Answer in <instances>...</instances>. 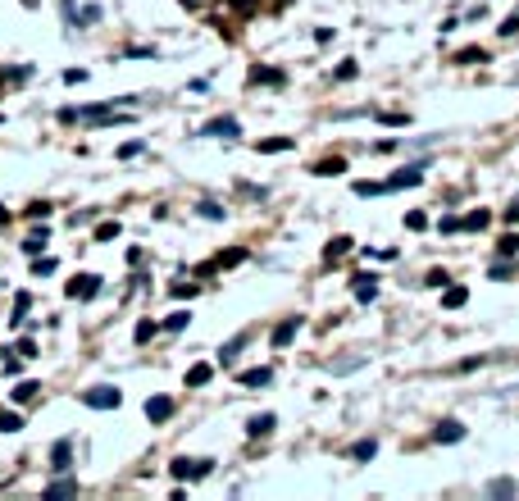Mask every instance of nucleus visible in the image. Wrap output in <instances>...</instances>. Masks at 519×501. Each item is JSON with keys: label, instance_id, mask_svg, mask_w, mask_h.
<instances>
[{"label": "nucleus", "instance_id": "1", "mask_svg": "<svg viewBox=\"0 0 519 501\" xmlns=\"http://www.w3.org/2000/svg\"><path fill=\"white\" fill-rule=\"evenodd\" d=\"M210 469H215V460H187V456H178L169 465V474H173V479H206Z\"/></svg>", "mask_w": 519, "mask_h": 501}, {"label": "nucleus", "instance_id": "2", "mask_svg": "<svg viewBox=\"0 0 519 501\" xmlns=\"http://www.w3.org/2000/svg\"><path fill=\"white\" fill-rule=\"evenodd\" d=\"M82 401L91 406V410H119L123 392L119 388H91V392H82Z\"/></svg>", "mask_w": 519, "mask_h": 501}, {"label": "nucleus", "instance_id": "3", "mask_svg": "<svg viewBox=\"0 0 519 501\" xmlns=\"http://www.w3.org/2000/svg\"><path fill=\"white\" fill-rule=\"evenodd\" d=\"M96 292H100V278H96V273H78L73 283H69V296H73V301H91Z\"/></svg>", "mask_w": 519, "mask_h": 501}, {"label": "nucleus", "instance_id": "4", "mask_svg": "<svg viewBox=\"0 0 519 501\" xmlns=\"http://www.w3.org/2000/svg\"><path fill=\"white\" fill-rule=\"evenodd\" d=\"M419 183H424V169L410 164V169H401L397 178H388V192H397V187H419Z\"/></svg>", "mask_w": 519, "mask_h": 501}, {"label": "nucleus", "instance_id": "5", "mask_svg": "<svg viewBox=\"0 0 519 501\" xmlns=\"http://www.w3.org/2000/svg\"><path fill=\"white\" fill-rule=\"evenodd\" d=\"M237 119H215V123H206V128H201V137H237Z\"/></svg>", "mask_w": 519, "mask_h": 501}, {"label": "nucleus", "instance_id": "6", "mask_svg": "<svg viewBox=\"0 0 519 501\" xmlns=\"http://www.w3.org/2000/svg\"><path fill=\"white\" fill-rule=\"evenodd\" d=\"M169 415H173V401H169V397H151V401H146V419H155V424H164Z\"/></svg>", "mask_w": 519, "mask_h": 501}, {"label": "nucleus", "instance_id": "7", "mask_svg": "<svg viewBox=\"0 0 519 501\" xmlns=\"http://www.w3.org/2000/svg\"><path fill=\"white\" fill-rule=\"evenodd\" d=\"M379 296V278L374 273H356V301H374Z\"/></svg>", "mask_w": 519, "mask_h": 501}, {"label": "nucleus", "instance_id": "8", "mask_svg": "<svg viewBox=\"0 0 519 501\" xmlns=\"http://www.w3.org/2000/svg\"><path fill=\"white\" fill-rule=\"evenodd\" d=\"M432 437H437V442H460V437H465V424H460V419H442Z\"/></svg>", "mask_w": 519, "mask_h": 501}, {"label": "nucleus", "instance_id": "9", "mask_svg": "<svg viewBox=\"0 0 519 501\" xmlns=\"http://www.w3.org/2000/svg\"><path fill=\"white\" fill-rule=\"evenodd\" d=\"M51 465H55V469H69V465H73V442H55V447H51Z\"/></svg>", "mask_w": 519, "mask_h": 501}, {"label": "nucleus", "instance_id": "10", "mask_svg": "<svg viewBox=\"0 0 519 501\" xmlns=\"http://www.w3.org/2000/svg\"><path fill=\"white\" fill-rule=\"evenodd\" d=\"M296 328H301V319H282V324L273 328V347H287V342L296 338Z\"/></svg>", "mask_w": 519, "mask_h": 501}, {"label": "nucleus", "instance_id": "11", "mask_svg": "<svg viewBox=\"0 0 519 501\" xmlns=\"http://www.w3.org/2000/svg\"><path fill=\"white\" fill-rule=\"evenodd\" d=\"M14 401L19 406H28V401H37V397H42V383H14Z\"/></svg>", "mask_w": 519, "mask_h": 501}, {"label": "nucleus", "instance_id": "12", "mask_svg": "<svg viewBox=\"0 0 519 501\" xmlns=\"http://www.w3.org/2000/svg\"><path fill=\"white\" fill-rule=\"evenodd\" d=\"M273 424H278L273 415H255V419L246 424V433H251V437H264V433H273Z\"/></svg>", "mask_w": 519, "mask_h": 501}, {"label": "nucleus", "instance_id": "13", "mask_svg": "<svg viewBox=\"0 0 519 501\" xmlns=\"http://www.w3.org/2000/svg\"><path fill=\"white\" fill-rule=\"evenodd\" d=\"M237 379H242V388H264V383H269L273 374L264 370V365H260V370H246V374H237Z\"/></svg>", "mask_w": 519, "mask_h": 501}, {"label": "nucleus", "instance_id": "14", "mask_svg": "<svg viewBox=\"0 0 519 501\" xmlns=\"http://www.w3.org/2000/svg\"><path fill=\"white\" fill-rule=\"evenodd\" d=\"M210 374H215L210 365H192V370H187V388H206V383H210Z\"/></svg>", "mask_w": 519, "mask_h": 501}, {"label": "nucleus", "instance_id": "15", "mask_svg": "<svg viewBox=\"0 0 519 501\" xmlns=\"http://www.w3.org/2000/svg\"><path fill=\"white\" fill-rule=\"evenodd\" d=\"M465 301H469V292H465V287H446V296H442V305H446V310H460Z\"/></svg>", "mask_w": 519, "mask_h": 501}, {"label": "nucleus", "instance_id": "16", "mask_svg": "<svg viewBox=\"0 0 519 501\" xmlns=\"http://www.w3.org/2000/svg\"><path fill=\"white\" fill-rule=\"evenodd\" d=\"M374 451H379V442H374V437H365V442H356V447H351V460H374Z\"/></svg>", "mask_w": 519, "mask_h": 501}, {"label": "nucleus", "instance_id": "17", "mask_svg": "<svg viewBox=\"0 0 519 501\" xmlns=\"http://www.w3.org/2000/svg\"><path fill=\"white\" fill-rule=\"evenodd\" d=\"M73 492H78V483H73V479H55L51 488H46V497H73Z\"/></svg>", "mask_w": 519, "mask_h": 501}, {"label": "nucleus", "instance_id": "18", "mask_svg": "<svg viewBox=\"0 0 519 501\" xmlns=\"http://www.w3.org/2000/svg\"><path fill=\"white\" fill-rule=\"evenodd\" d=\"M264 155H278V151H292V137H269V142H260Z\"/></svg>", "mask_w": 519, "mask_h": 501}, {"label": "nucleus", "instance_id": "19", "mask_svg": "<svg viewBox=\"0 0 519 501\" xmlns=\"http://www.w3.org/2000/svg\"><path fill=\"white\" fill-rule=\"evenodd\" d=\"M242 347H246V333H242V338H233V342H228V347L219 351V360H224V365H233V360H237V351H242Z\"/></svg>", "mask_w": 519, "mask_h": 501}, {"label": "nucleus", "instance_id": "20", "mask_svg": "<svg viewBox=\"0 0 519 501\" xmlns=\"http://www.w3.org/2000/svg\"><path fill=\"white\" fill-rule=\"evenodd\" d=\"M251 82H269V87H278L282 73H278V69H255V73H251Z\"/></svg>", "mask_w": 519, "mask_h": 501}, {"label": "nucleus", "instance_id": "21", "mask_svg": "<svg viewBox=\"0 0 519 501\" xmlns=\"http://www.w3.org/2000/svg\"><path fill=\"white\" fill-rule=\"evenodd\" d=\"M314 174H324V178H333V174H346V160H324V164H314Z\"/></svg>", "mask_w": 519, "mask_h": 501}, {"label": "nucleus", "instance_id": "22", "mask_svg": "<svg viewBox=\"0 0 519 501\" xmlns=\"http://www.w3.org/2000/svg\"><path fill=\"white\" fill-rule=\"evenodd\" d=\"M242 260H246V250H228V255L215 260V269H233V264H242Z\"/></svg>", "mask_w": 519, "mask_h": 501}, {"label": "nucleus", "instance_id": "23", "mask_svg": "<svg viewBox=\"0 0 519 501\" xmlns=\"http://www.w3.org/2000/svg\"><path fill=\"white\" fill-rule=\"evenodd\" d=\"M42 246H46V228H42V233H33V237L23 242V250H28V255H42Z\"/></svg>", "mask_w": 519, "mask_h": 501}, {"label": "nucleus", "instance_id": "24", "mask_svg": "<svg viewBox=\"0 0 519 501\" xmlns=\"http://www.w3.org/2000/svg\"><path fill=\"white\" fill-rule=\"evenodd\" d=\"M187 324H192V315H187V310H178V315L164 319V328H169V333H178V328H187Z\"/></svg>", "mask_w": 519, "mask_h": 501}, {"label": "nucleus", "instance_id": "25", "mask_svg": "<svg viewBox=\"0 0 519 501\" xmlns=\"http://www.w3.org/2000/svg\"><path fill=\"white\" fill-rule=\"evenodd\" d=\"M19 428H23L19 415H5V410H0V433H19Z\"/></svg>", "mask_w": 519, "mask_h": 501}, {"label": "nucleus", "instance_id": "26", "mask_svg": "<svg viewBox=\"0 0 519 501\" xmlns=\"http://www.w3.org/2000/svg\"><path fill=\"white\" fill-rule=\"evenodd\" d=\"M460 228H487V210H474L469 219H460Z\"/></svg>", "mask_w": 519, "mask_h": 501}, {"label": "nucleus", "instance_id": "27", "mask_svg": "<svg viewBox=\"0 0 519 501\" xmlns=\"http://www.w3.org/2000/svg\"><path fill=\"white\" fill-rule=\"evenodd\" d=\"M379 192H388V183H356V197H379Z\"/></svg>", "mask_w": 519, "mask_h": 501}, {"label": "nucleus", "instance_id": "28", "mask_svg": "<svg viewBox=\"0 0 519 501\" xmlns=\"http://www.w3.org/2000/svg\"><path fill=\"white\" fill-rule=\"evenodd\" d=\"M346 250H351V237H337L333 246H328V260H342Z\"/></svg>", "mask_w": 519, "mask_h": 501}, {"label": "nucleus", "instance_id": "29", "mask_svg": "<svg viewBox=\"0 0 519 501\" xmlns=\"http://www.w3.org/2000/svg\"><path fill=\"white\" fill-rule=\"evenodd\" d=\"M119 237V224H96V242H114Z\"/></svg>", "mask_w": 519, "mask_h": 501}, {"label": "nucleus", "instance_id": "30", "mask_svg": "<svg viewBox=\"0 0 519 501\" xmlns=\"http://www.w3.org/2000/svg\"><path fill=\"white\" fill-rule=\"evenodd\" d=\"M196 210H201V215H206V219H224V215H228V210H224V206H215V201H201V206H196Z\"/></svg>", "mask_w": 519, "mask_h": 501}, {"label": "nucleus", "instance_id": "31", "mask_svg": "<svg viewBox=\"0 0 519 501\" xmlns=\"http://www.w3.org/2000/svg\"><path fill=\"white\" fill-rule=\"evenodd\" d=\"M228 5H233V10H237V14H255L260 5H264V0H228Z\"/></svg>", "mask_w": 519, "mask_h": 501}, {"label": "nucleus", "instance_id": "32", "mask_svg": "<svg viewBox=\"0 0 519 501\" xmlns=\"http://www.w3.org/2000/svg\"><path fill=\"white\" fill-rule=\"evenodd\" d=\"M28 305H33V296L23 292V296H19V301H14V324H23V315H28Z\"/></svg>", "mask_w": 519, "mask_h": 501}, {"label": "nucleus", "instance_id": "33", "mask_svg": "<svg viewBox=\"0 0 519 501\" xmlns=\"http://www.w3.org/2000/svg\"><path fill=\"white\" fill-rule=\"evenodd\" d=\"M455 60H460V64H483V60H487V51H460Z\"/></svg>", "mask_w": 519, "mask_h": 501}, {"label": "nucleus", "instance_id": "34", "mask_svg": "<svg viewBox=\"0 0 519 501\" xmlns=\"http://www.w3.org/2000/svg\"><path fill=\"white\" fill-rule=\"evenodd\" d=\"M487 492H492V497H510V492H515V483H510V479H497Z\"/></svg>", "mask_w": 519, "mask_h": 501}, {"label": "nucleus", "instance_id": "35", "mask_svg": "<svg viewBox=\"0 0 519 501\" xmlns=\"http://www.w3.org/2000/svg\"><path fill=\"white\" fill-rule=\"evenodd\" d=\"M497 250H501V255H519V237H501Z\"/></svg>", "mask_w": 519, "mask_h": 501}, {"label": "nucleus", "instance_id": "36", "mask_svg": "<svg viewBox=\"0 0 519 501\" xmlns=\"http://www.w3.org/2000/svg\"><path fill=\"white\" fill-rule=\"evenodd\" d=\"M406 228H415V233L428 228V215H419V210H415V215H406Z\"/></svg>", "mask_w": 519, "mask_h": 501}, {"label": "nucleus", "instance_id": "37", "mask_svg": "<svg viewBox=\"0 0 519 501\" xmlns=\"http://www.w3.org/2000/svg\"><path fill=\"white\" fill-rule=\"evenodd\" d=\"M14 351H19L23 360H33V356H37V342H33V338H23V342H19V347H14Z\"/></svg>", "mask_w": 519, "mask_h": 501}, {"label": "nucleus", "instance_id": "38", "mask_svg": "<svg viewBox=\"0 0 519 501\" xmlns=\"http://www.w3.org/2000/svg\"><path fill=\"white\" fill-rule=\"evenodd\" d=\"M337 78H342V82H351V78H356V60H346V64H337Z\"/></svg>", "mask_w": 519, "mask_h": 501}, {"label": "nucleus", "instance_id": "39", "mask_svg": "<svg viewBox=\"0 0 519 501\" xmlns=\"http://www.w3.org/2000/svg\"><path fill=\"white\" fill-rule=\"evenodd\" d=\"M33 273H42V278H46V273H55V260H37V255H33Z\"/></svg>", "mask_w": 519, "mask_h": 501}, {"label": "nucleus", "instance_id": "40", "mask_svg": "<svg viewBox=\"0 0 519 501\" xmlns=\"http://www.w3.org/2000/svg\"><path fill=\"white\" fill-rule=\"evenodd\" d=\"M151 333H155L151 319H146V324H137V342H151Z\"/></svg>", "mask_w": 519, "mask_h": 501}, {"label": "nucleus", "instance_id": "41", "mask_svg": "<svg viewBox=\"0 0 519 501\" xmlns=\"http://www.w3.org/2000/svg\"><path fill=\"white\" fill-rule=\"evenodd\" d=\"M510 33H519V14H510V19L501 23V37H510Z\"/></svg>", "mask_w": 519, "mask_h": 501}, {"label": "nucleus", "instance_id": "42", "mask_svg": "<svg viewBox=\"0 0 519 501\" xmlns=\"http://www.w3.org/2000/svg\"><path fill=\"white\" fill-rule=\"evenodd\" d=\"M173 296H196V283H173Z\"/></svg>", "mask_w": 519, "mask_h": 501}, {"label": "nucleus", "instance_id": "43", "mask_svg": "<svg viewBox=\"0 0 519 501\" xmlns=\"http://www.w3.org/2000/svg\"><path fill=\"white\" fill-rule=\"evenodd\" d=\"M506 219H510V224H519V197H515V201H510V210H506Z\"/></svg>", "mask_w": 519, "mask_h": 501}, {"label": "nucleus", "instance_id": "44", "mask_svg": "<svg viewBox=\"0 0 519 501\" xmlns=\"http://www.w3.org/2000/svg\"><path fill=\"white\" fill-rule=\"evenodd\" d=\"M0 224H5V206H0Z\"/></svg>", "mask_w": 519, "mask_h": 501}, {"label": "nucleus", "instance_id": "45", "mask_svg": "<svg viewBox=\"0 0 519 501\" xmlns=\"http://www.w3.org/2000/svg\"><path fill=\"white\" fill-rule=\"evenodd\" d=\"M23 5H37V0H23Z\"/></svg>", "mask_w": 519, "mask_h": 501}]
</instances>
